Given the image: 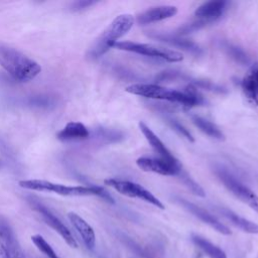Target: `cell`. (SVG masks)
<instances>
[{
	"label": "cell",
	"mask_w": 258,
	"mask_h": 258,
	"mask_svg": "<svg viewBox=\"0 0 258 258\" xmlns=\"http://www.w3.org/2000/svg\"><path fill=\"white\" fill-rule=\"evenodd\" d=\"M125 91L129 94L139 97H144L152 100L167 101L185 107L198 106L205 102L203 96L199 93L197 87L194 85H188L183 91H178L164 88L156 84L137 83L127 87Z\"/></svg>",
	"instance_id": "1"
},
{
	"label": "cell",
	"mask_w": 258,
	"mask_h": 258,
	"mask_svg": "<svg viewBox=\"0 0 258 258\" xmlns=\"http://www.w3.org/2000/svg\"><path fill=\"white\" fill-rule=\"evenodd\" d=\"M0 67L15 81L26 83L36 78L40 64L17 48L0 42Z\"/></svg>",
	"instance_id": "2"
},
{
	"label": "cell",
	"mask_w": 258,
	"mask_h": 258,
	"mask_svg": "<svg viewBox=\"0 0 258 258\" xmlns=\"http://www.w3.org/2000/svg\"><path fill=\"white\" fill-rule=\"evenodd\" d=\"M18 184L20 187L25 189L53 192L64 197L96 196L105 200L108 203L114 204V199L112 198V196L104 187L99 185H66L43 179H23L20 180Z\"/></svg>",
	"instance_id": "3"
},
{
	"label": "cell",
	"mask_w": 258,
	"mask_h": 258,
	"mask_svg": "<svg viewBox=\"0 0 258 258\" xmlns=\"http://www.w3.org/2000/svg\"><path fill=\"white\" fill-rule=\"evenodd\" d=\"M134 21L133 15L129 13L118 15L90 47L87 53L88 57L91 59L99 58L110 48L114 47L118 39L124 36L133 27Z\"/></svg>",
	"instance_id": "4"
},
{
	"label": "cell",
	"mask_w": 258,
	"mask_h": 258,
	"mask_svg": "<svg viewBox=\"0 0 258 258\" xmlns=\"http://www.w3.org/2000/svg\"><path fill=\"white\" fill-rule=\"evenodd\" d=\"M115 48L119 50L134 52L141 55L151 56L163 59L168 62H178L183 59V55L181 52L169 49L166 47H160L153 44L148 43H139V42H132V41H118L115 45Z\"/></svg>",
	"instance_id": "5"
},
{
	"label": "cell",
	"mask_w": 258,
	"mask_h": 258,
	"mask_svg": "<svg viewBox=\"0 0 258 258\" xmlns=\"http://www.w3.org/2000/svg\"><path fill=\"white\" fill-rule=\"evenodd\" d=\"M214 172L229 191H231L241 202L249 206L252 210L258 212V197L251 188L221 166L215 167Z\"/></svg>",
	"instance_id": "6"
},
{
	"label": "cell",
	"mask_w": 258,
	"mask_h": 258,
	"mask_svg": "<svg viewBox=\"0 0 258 258\" xmlns=\"http://www.w3.org/2000/svg\"><path fill=\"white\" fill-rule=\"evenodd\" d=\"M104 183L106 185L111 186L112 188H114L115 190H117L119 194L123 196L139 199L157 207L158 209H161V210L164 209V206L160 202V200L157 199L152 192H150L148 189H146L139 183H136L130 180L118 179V178H107L104 180Z\"/></svg>",
	"instance_id": "7"
},
{
	"label": "cell",
	"mask_w": 258,
	"mask_h": 258,
	"mask_svg": "<svg viewBox=\"0 0 258 258\" xmlns=\"http://www.w3.org/2000/svg\"><path fill=\"white\" fill-rule=\"evenodd\" d=\"M28 203L30 204L31 208L36 211L42 218V220L50 227L52 228L55 232H57L61 238L68 243L69 246L77 248L78 247V243L75 239V237L73 236L72 232L70 231V229L49 210L47 209L43 204H41L39 201L34 200L32 198H30L28 200Z\"/></svg>",
	"instance_id": "8"
},
{
	"label": "cell",
	"mask_w": 258,
	"mask_h": 258,
	"mask_svg": "<svg viewBox=\"0 0 258 258\" xmlns=\"http://www.w3.org/2000/svg\"><path fill=\"white\" fill-rule=\"evenodd\" d=\"M137 166L146 172H154L161 175L177 176L182 170L179 161L171 162L160 157L142 156L136 160Z\"/></svg>",
	"instance_id": "9"
},
{
	"label": "cell",
	"mask_w": 258,
	"mask_h": 258,
	"mask_svg": "<svg viewBox=\"0 0 258 258\" xmlns=\"http://www.w3.org/2000/svg\"><path fill=\"white\" fill-rule=\"evenodd\" d=\"M175 201L183 207L187 212H189L191 215L203 221L204 223L208 224L210 227H212L217 232L223 234V235H231L230 229L224 225L222 222H220L216 217H214L211 213H209L207 210L197 206L196 204L188 202L187 200H184L182 198H175Z\"/></svg>",
	"instance_id": "10"
},
{
	"label": "cell",
	"mask_w": 258,
	"mask_h": 258,
	"mask_svg": "<svg viewBox=\"0 0 258 258\" xmlns=\"http://www.w3.org/2000/svg\"><path fill=\"white\" fill-rule=\"evenodd\" d=\"M0 243L4 258H26L13 230L4 220H0Z\"/></svg>",
	"instance_id": "11"
},
{
	"label": "cell",
	"mask_w": 258,
	"mask_h": 258,
	"mask_svg": "<svg viewBox=\"0 0 258 258\" xmlns=\"http://www.w3.org/2000/svg\"><path fill=\"white\" fill-rule=\"evenodd\" d=\"M177 13V7L173 5H159L151 7L136 16V22L139 25H147L155 22H159L175 16Z\"/></svg>",
	"instance_id": "12"
},
{
	"label": "cell",
	"mask_w": 258,
	"mask_h": 258,
	"mask_svg": "<svg viewBox=\"0 0 258 258\" xmlns=\"http://www.w3.org/2000/svg\"><path fill=\"white\" fill-rule=\"evenodd\" d=\"M241 88L247 101L258 106V61L252 63L248 69L241 81Z\"/></svg>",
	"instance_id": "13"
},
{
	"label": "cell",
	"mask_w": 258,
	"mask_h": 258,
	"mask_svg": "<svg viewBox=\"0 0 258 258\" xmlns=\"http://www.w3.org/2000/svg\"><path fill=\"white\" fill-rule=\"evenodd\" d=\"M228 2L224 0L207 1L201 4L195 11V15L207 23L218 20L225 12L228 6Z\"/></svg>",
	"instance_id": "14"
},
{
	"label": "cell",
	"mask_w": 258,
	"mask_h": 258,
	"mask_svg": "<svg viewBox=\"0 0 258 258\" xmlns=\"http://www.w3.org/2000/svg\"><path fill=\"white\" fill-rule=\"evenodd\" d=\"M138 125H139L140 131L144 135L147 142L150 144L152 149L158 154V157L171 162L178 161V159L169 151V149L164 145L161 139L150 129V127L146 123H144L143 121H140Z\"/></svg>",
	"instance_id": "15"
},
{
	"label": "cell",
	"mask_w": 258,
	"mask_h": 258,
	"mask_svg": "<svg viewBox=\"0 0 258 258\" xmlns=\"http://www.w3.org/2000/svg\"><path fill=\"white\" fill-rule=\"evenodd\" d=\"M149 37L165 42L171 46L177 47V48H181L185 51L195 53V54H200L202 52L201 47L194 42L192 40L186 39V38H182L179 35H173V34H167V33H160V32H151L148 34Z\"/></svg>",
	"instance_id": "16"
},
{
	"label": "cell",
	"mask_w": 258,
	"mask_h": 258,
	"mask_svg": "<svg viewBox=\"0 0 258 258\" xmlns=\"http://www.w3.org/2000/svg\"><path fill=\"white\" fill-rule=\"evenodd\" d=\"M68 218L82 238L86 247L88 249H94L96 245V235L93 228L81 216L74 212H70L68 214Z\"/></svg>",
	"instance_id": "17"
},
{
	"label": "cell",
	"mask_w": 258,
	"mask_h": 258,
	"mask_svg": "<svg viewBox=\"0 0 258 258\" xmlns=\"http://www.w3.org/2000/svg\"><path fill=\"white\" fill-rule=\"evenodd\" d=\"M90 137L89 129L81 122L72 121L57 132L56 138L62 142L82 141Z\"/></svg>",
	"instance_id": "18"
},
{
	"label": "cell",
	"mask_w": 258,
	"mask_h": 258,
	"mask_svg": "<svg viewBox=\"0 0 258 258\" xmlns=\"http://www.w3.org/2000/svg\"><path fill=\"white\" fill-rule=\"evenodd\" d=\"M218 211L226 219H228L234 226H236L243 232L249 234H258V224L237 215L232 210L227 208H218Z\"/></svg>",
	"instance_id": "19"
},
{
	"label": "cell",
	"mask_w": 258,
	"mask_h": 258,
	"mask_svg": "<svg viewBox=\"0 0 258 258\" xmlns=\"http://www.w3.org/2000/svg\"><path fill=\"white\" fill-rule=\"evenodd\" d=\"M192 123L205 134H207L208 136L220 140V141H224L225 140V135L224 133L221 131V129L213 122L199 116V115H191L190 116Z\"/></svg>",
	"instance_id": "20"
},
{
	"label": "cell",
	"mask_w": 258,
	"mask_h": 258,
	"mask_svg": "<svg viewBox=\"0 0 258 258\" xmlns=\"http://www.w3.org/2000/svg\"><path fill=\"white\" fill-rule=\"evenodd\" d=\"M191 241L209 258H227L226 253L221 248H219L218 246H216L215 244H213L212 242H210L209 240L205 239L202 236L192 234L191 235Z\"/></svg>",
	"instance_id": "21"
},
{
	"label": "cell",
	"mask_w": 258,
	"mask_h": 258,
	"mask_svg": "<svg viewBox=\"0 0 258 258\" xmlns=\"http://www.w3.org/2000/svg\"><path fill=\"white\" fill-rule=\"evenodd\" d=\"M162 118L164 120V122L167 123V125L173 130L175 131L178 135H180L181 137L185 138L186 140H188L189 142H195V138L192 136V134L189 132L188 129H186L185 126H183L178 120H176L174 117L167 115L165 113L162 114Z\"/></svg>",
	"instance_id": "22"
},
{
	"label": "cell",
	"mask_w": 258,
	"mask_h": 258,
	"mask_svg": "<svg viewBox=\"0 0 258 258\" xmlns=\"http://www.w3.org/2000/svg\"><path fill=\"white\" fill-rule=\"evenodd\" d=\"M31 241L35 245V247L44 254L47 258H59L52 247L48 244V242L41 235H33L31 236Z\"/></svg>",
	"instance_id": "23"
},
{
	"label": "cell",
	"mask_w": 258,
	"mask_h": 258,
	"mask_svg": "<svg viewBox=\"0 0 258 258\" xmlns=\"http://www.w3.org/2000/svg\"><path fill=\"white\" fill-rule=\"evenodd\" d=\"M177 176L180 178V180L182 181V183H183L194 195L199 196V197H202V198L206 197V192H205V190L203 189V187H202L198 182H196V181L187 174V172H185L183 169L180 171V173H179Z\"/></svg>",
	"instance_id": "24"
},
{
	"label": "cell",
	"mask_w": 258,
	"mask_h": 258,
	"mask_svg": "<svg viewBox=\"0 0 258 258\" xmlns=\"http://www.w3.org/2000/svg\"><path fill=\"white\" fill-rule=\"evenodd\" d=\"M224 48L226 49V51L228 52V54H229L232 58H234L237 62H239V63H241V64H247V63H249L250 59H249L248 55L245 53V51H244L242 48H240V47H238V46H236V45H233V44H231V43H226L225 46H224Z\"/></svg>",
	"instance_id": "25"
},
{
	"label": "cell",
	"mask_w": 258,
	"mask_h": 258,
	"mask_svg": "<svg viewBox=\"0 0 258 258\" xmlns=\"http://www.w3.org/2000/svg\"><path fill=\"white\" fill-rule=\"evenodd\" d=\"M208 23L203 21V20H197V21H191L189 23H186L182 26H180L178 29H177V32L178 34L177 35H185V34H188V33H191V32H195L197 30H200L201 28H203L204 26H206Z\"/></svg>",
	"instance_id": "26"
},
{
	"label": "cell",
	"mask_w": 258,
	"mask_h": 258,
	"mask_svg": "<svg viewBox=\"0 0 258 258\" xmlns=\"http://www.w3.org/2000/svg\"><path fill=\"white\" fill-rule=\"evenodd\" d=\"M97 1H92V0H79L76 2H73L71 5V10L72 11H80L84 10L86 8H89L90 6L96 4Z\"/></svg>",
	"instance_id": "27"
},
{
	"label": "cell",
	"mask_w": 258,
	"mask_h": 258,
	"mask_svg": "<svg viewBox=\"0 0 258 258\" xmlns=\"http://www.w3.org/2000/svg\"><path fill=\"white\" fill-rule=\"evenodd\" d=\"M0 258H4V251H3V247L0 243Z\"/></svg>",
	"instance_id": "28"
}]
</instances>
